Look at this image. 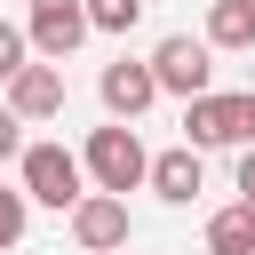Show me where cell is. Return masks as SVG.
Returning a JSON list of instances; mask_svg holds the SVG:
<instances>
[{"label": "cell", "mask_w": 255, "mask_h": 255, "mask_svg": "<svg viewBox=\"0 0 255 255\" xmlns=\"http://www.w3.org/2000/svg\"><path fill=\"white\" fill-rule=\"evenodd\" d=\"M80 167H88V183L96 191H112V199H128L143 175H151V151L135 143V128H88V143H80Z\"/></svg>", "instance_id": "obj_1"}, {"label": "cell", "mask_w": 255, "mask_h": 255, "mask_svg": "<svg viewBox=\"0 0 255 255\" xmlns=\"http://www.w3.org/2000/svg\"><path fill=\"white\" fill-rule=\"evenodd\" d=\"M183 143L191 151H239V143H255V112H247V96H191L183 104Z\"/></svg>", "instance_id": "obj_2"}, {"label": "cell", "mask_w": 255, "mask_h": 255, "mask_svg": "<svg viewBox=\"0 0 255 255\" xmlns=\"http://www.w3.org/2000/svg\"><path fill=\"white\" fill-rule=\"evenodd\" d=\"M24 199L32 207H80L88 199V167H80V151H64V143H24Z\"/></svg>", "instance_id": "obj_3"}, {"label": "cell", "mask_w": 255, "mask_h": 255, "mask_svg": "<svg viewBox=\"0 0 255 255\" xmlns=\"http://www.w3.org/2000/svg\"><path fill=\"white\" fill-rule=\"evenodd\" d=\"M143 64H151L159 96H183V104H191V96H207V80H215V48H207V40H191V32H167Z\"/></svg>", "instance_id": "obj_4"}, {"label": "cell", "mask_w": 255, "mask_h": 255, "mask_svg": "<svg viewBox=\"0 0 255 255\" xmlns=\"http://www.w3.org/2000/svg\"><path fill=\"white\" fill-rule=\"evenodd\" d=\"M24 40L40 48V64H64V56L88 40V0H32V16H24Z\"/></svg>", "instance_id": "obj_5"}, {"label": "cell", "mask_w": 255, "mask_h": 255, "mask_svg": "<svg viewBox=\"0 0 255 255\" xmlns=\"http://www.w3.org/2000/svg\"><path fill=\"white\" fill-rule=\"evenodd\" d=\"M96 96H104V112L128 128L135 112H151L159 104V80H151V64H135V56H120V64H104V80H96Z\"/></svg>", "instance_id": "obj_6"}, {"label": "cell", "mask_w": 255, "mask_h": 255, "mask_svg": "<svg viewBox=\"0 0 255 255\" xmlns=\"http://www.w3.org/2000/svg\"><path fill=\"white\" fill-rule=\"evenodd\" d=\"M72 239H80L88 255H120V247H128V199L88 191V199L72 207Z\"/></svg>", "instance_id": "obj_7"}, {"label": "cell", "mask_w": 255, "mask_h": 255, "mask_svg": "<svg viewBox=\"0 0 255 255\" xmlns=\"http://www.w3.org/2000/svg\"><path fill=\"white\" fill-rule=\"evenodd\" d=\"M167 207H191L199 191H207V167H199V151L191 143H175V151H151V175H143Z\"/></svg>", "instance_id": "obj_8"}, {"label": "cell", "mask_w": 255, "mask_h": 255, "mask_svg": "<svg viewBox=\"0 0 255 255\" xmlns=\"http://www.w3.org/2000/svg\"><path fill=\"white\" fill-rule=\"evenodd\" d=\"M8 112H16V120H56V112H64V72H56V64H24V72L8 80Z\"/></svg>", "instance_id": "obj_9"}, {"label": "cell", "mask_w": 255, "mask_h": 255, "mask_svg": "<svg viewBox=\"0 0 255 255\" xmlns=\"http://www.w3.org/2000/svg\"><path fill=\"white\" fill-rule=\"evenodd\" d=\"M207 48L247 56L255 48V0H207Z\"/></svg>", "instance_id": "obj_10"}, {"label": "cell", "mask_w": 255, "mask_h": 255, "mask_svg": "<svg viewBox=\"0 0 255 255\" xmlns=\"http://www.w3.org/2000/svg\"><path fill=\"white\" fill-rule=\"evenodd\" d=\"M207 255H255V207H215L207 215Z\"/></svg>", "instance_id": "obj_11"}, {"label": "cell", "mask_w": 255, "mask_h": 255, "mask_svg": "<svg viewBox=\"0 0 255 255\" xmlns=\"http://www.w3.org/2000/svg\"><path fill=\"white\" fill-rule=\"evenodd\" d=\"M143 0H88V32H135Z\"/></svg>", "instance_id": "obj_12"}, {"label": "cell", "mask_w": 255, "mask_h": 255, "mask_svg": "<svg viewBox=\"0 0 255 255\" xmlns=\"http://www.w3.org/2000/svg\"><path fill=\"white\" fill-rule=\"evenodd\" d=\"M24 223H32V199H24V183H16V191L0 183V247H16V239H24Z\"/></svg>", "instance_id": "obj_13"}, {"label": "cell", "mask_w": 255, "mask_h": 255, "mask_svg": "<svg viewBox=\"0 0 255 255\" xmlns=\"http://www.w3.org/2000/svg\"><path fill=\"white\" fill-rule=\"evenodd\" d=\"M24 64H32V40H24V24H0V88H8Z\"/></svg>", "instance_id": "obj_14"}, {"label": "cell", "mask_w": 255, "mask_h": 255, "mask_svg": "<svg viewBox=\"0 0 255 255\" xmlns=\"http://www.w3.org/2000/svg\"><path fill=\"white\" fill-rule=\"evenodd\" d=\"M0 159H24V120L0 112Z\"/></svg>", "instance_id": "obj_15"}, {"label": "cell", "mask_w": 255, "mask_h": 255, "mask_svg": "<svg viewBox=\"0 0 255 255\" xmlns=\"http://www.w3.org/2000/svg\"><path fill=\"white\" fill-rule=\"evenodd\" d=\"M239 199L255 207V143H239Z\"/></svg>", "instance_id": "obj_16"}, {"label": "cell", "mask_w": 255, "mask_h": 255, "mask_svg": "<svg viewBox=\"0 0 255 255\" xmlns=\"http://www.w3.org/2000/svg\"><path fill=\"white\" fill-rule=\"evenodd\" d=\"M247 112H255V88H247Z\"/></svg>", "instance_id": "obj_17"}]
</instances>
